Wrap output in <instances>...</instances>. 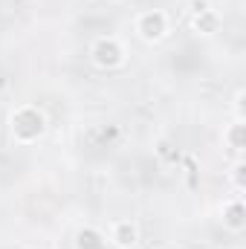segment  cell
<instances>
[{
    "label": "cell",
    "mask_w": 246,
    "mask_h": 249,
    "mask_svg": "<svg viewBox=\"0 0 246 249\" xmlns=\"http://www.w3.org/2000/svg\"><path fill=\"white\" fill-rule=\"evenodd\" d=\"M113 3H124V0H113Z\"/></svg>",
    "instance_id": "obj_12"
},
{
    "label": "cell",
    "mask_w": 246,
    "mask_h": 249,
    "mask_svg": "<svg viewBox=\"0 0 246 249\" xmlns=\"http://www.w3.org/2000/svg\"><path fill=\"white\" fill-rule=\"evenodd\" d=\"M107 244L113 249H136L139 247V223L130 217H119L110 223L107 232Z\"/></svg>",
    "instance_id": "obj_4"
},
{
    "label": "cell",
    "mask_w": 246,
    "mask_h": 249,
    "mask_svg": "<svg viewBox=\"0 0 246 249\" xmlns=\"http://www.w3.org/2000/svg\"><path fill=\"white\" fill-rule=\"evenodd\" d=\"M47 113L38 107V105H18L12 113H9V133H12V139L18 142V145H35V142H41L44 139V133H47Z\"/></svg>",
    "instance_id": "obj_1"
},
{
    "label": "cell",
    "mask_w": 246,
    "mask_h": 249,
    "mask_svg": "<svg viewBox=\"0 0 246 249\" xmlns=\"http://www.w3.org/2000/svg\"><path fill=\"white\" fill-rule=\"evenodd\" d=\"M223 145L235 154V157H241L246 148V122L244 119H232V122L223 127Z\"/></svg>",
    "instance_id": "obj_7"
},
{
    "label": "cell",
    "mask_w": 246,
    "mask_h": 249,
    "mask_svg": "<svg viewBox=\"0 0 246 249\" xmlns=\"http://www.w3.org/2000/svg\"><path fill=\"white\" fill-rule=\"evenodd\" d=\"M229 177H232V186H235V191H244V188H246V165H244V160H241V157H238V162L232 165Z\"/></svg>",
    "instance_id": "obj_9"
},
{
    "label": "cell",
    "mask_w": 246,
    "mask_h": 249,
    "mask_svg": "<svg viewBox=\"0 0 246 249\" xmlns=\"http://www.w3.org/2000/svg\"><path fill=\"white\" fill-rule=\"evenodd\" d=\"M185 9H188V18H194V15H203V12L214 9V3H211V0H188Z\"/></svg>",
    "instance_id": "obj_11"
},
{
    "label": "cell",
    "mask_w": 246,
    "mask_h": 249,
    "mask_svg": "<svg viewBox=\"0 0 246 249\" xmlns=\"http://www.w3.org/2000/svg\"><path fill=\"white\" fill-rule=\"evenodd\" d=\"M232 113H235V119H244V122H246V90H244V87H238V90H235Z\"/></svg>",
    "instance_id": "obj_10"
},
{
    "label": "cell",
    "mask_w": 246,
    "mask_h": 249,
    "mask_svg": "<svg viewBox=\"0 0 246 249\" xmlns=\"http://www.w3.org/2000/svg\"><path fill=\"white\" fill-rule=\"evenodd\" d=\"M72 247L75 249H107V235L102 229H96V226H81V229H75Z\"/></svg>",
    "instance_id": "obj_8"
},
{
    "label": "cell",
    "mask_w": 246,
    "mask_h": 249,
    "mask_svg": "<svg viewBox=\"0 0 246 249\" xmlns=\"http://www.w3.org/2000/svg\"><path fill=\"white\" fill-rule=\"evenodd\" d=\"M220 223H223V229L232 232V235H241L246 229V203H244L241 194L223 203V209H220Z\"/></svg>",
    "instance_id": "obj_5"
},
{
    "label": "cell",
    "mask_w": 246,
    "mask_h": 249,
    "mask_svg": "<svg viewBox=\"0 0 246 249\" xmlns=\"http://www.w3.org/2000/svg\"><path fill=\"white\" fill-rule=\"evenodd\" d=\"M133 32H136V38L142 41V44H159V41H165L168 38V32H171V18H168V12H162V9H142V12H136V18H133Z\"/></svg>",
    "instance_id": "obj_2"
},
{
    "label": "cell",
    "mask_w": 246,
    "mask_h": 249,
    "mask_svg": "<svg viewBox=\"0 0 246 249\" xmlns=\"http://www.w3.org/2000/svg\"><path fill=\"white\" fill-rule=\"evenodd\" d=\"M90 61H93L96 70H105V72L122 70L127 64V50L116 35H102L90 44Z\"/></svg>",
    "instance_id": "obj_3"
},
{
    "label": "cell",
    "mask_w": 246,
    "mask_h": 249,
    "mask_svg": "<svg viewBox=\"0 0 246 249\" xmlns=\"http://www.w3.org/2000/svg\"><path fill=\"white\" fill-rule=\"evenodd\" d=\"M188 23H191V32L194 35H200V38H211V35H217L220 32V12L217 9H209V12H203V15H194V18H188Z\"/></svg>",
    "instance_id": "obj_6"
}]
</instances>
